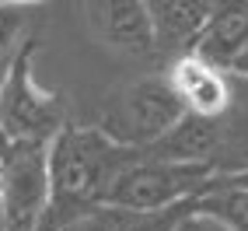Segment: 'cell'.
<instances>
[{"label": "cell", "instance_id": "6da1fadb", "mask_svg": "<svg viewBox=\"0 0 248 231\" xmlns=\"http://www.w3.org/2000/svg\"><path fill=\"white\" fill-rule=\"evenodd\" d=\"M137 154L115 147L98 126H63L49 140V179L53 203L70 210H91Z\"/></svg>", "mask_w": 248, "mask_h": 231}, {"label": "cell", "instance_id": "7a4b0ae2", "mask_svg": "<svg viewBox=\"0 0 248 231\" xmlns=\"http://www.w3.org/2000/svg\"><path fill=\"white\" fill-rule=\"evenodd\" d=\"M217 182L210 168L196 165H171L137 154L126 168L115 175V182L102 196L98 207L119 210V214H164L175 207H186Z\"/></svg>", "mask_w": 248, "mask_h": 231}, {"label": "cell", "instance_id": "3957f363", "mask_svg": "<svg viewBox=\"0 0 248 231\" xmlns=\"http://www.w3.org/2000/svg\"><path fill=\"white\" fill-rule=\"evenodd\" d=\"M182 116L186 109L175 98L168 77H140L108 95L98 130L123 151L147 154L164 133H171V126Z\"/></svg>", "mask_w": 248, "mask_h": 231}, {"label": "cell", "instance_id": "277c9868", "mask_svg": "<svg viewBox=\"0 0 248 231\" xmlns=\"http://www.w3.org/2000/svg\"><path fill=\"white\" fill-rule=\"evenodd\" d=\"M35 46L25 42L7 70L0 74V137L14 144H49L67 123H63L60 95L46 91L35 81Z\"/></svg>", "mask_w": 248, "mask_h": 231}, {"label": "cell", "instance_id": "5b68a950", "mask_svg": "<svg viewBox=\"0 0 248 231\" xmlns=\"http://www.w3.org/2000/svg\"><path fill=\"white\" fill-rule=\"evenodd\" d=\"M53 207L49 144H14L0 154V221L4 231H39Z\"/></svg>", "mask_w": 248, "mask_h": 231}, {"label": "cell", "instance_id": "8992f818", "mask_svg": "<svg viewBox=\"0 0 248 231\" xmlns=\"http://www.w3.org/2000/svg\"><path fill=\"white\" fill-rule=\"evenodd\" d=\"M168 84L175 91V98L182 102L186 116H200V119H217L231 109V81L224 70H213L210 63L196 60L192 53L178 56L171 63V70L164 74Z\"/></svg>", "mask_w": 248, "mask_h": 231}, {"label": "cell", "instance_id": "52a82bcc", "mask_svg": "<svg viewBox=\"0 0 248 231\" xmlns=\"http://www.w3.org/2000/svg\"><path fill=\"white\" fill-rule=\"evenodd\" d=\"M84 21L94 32V39H102L112 49L123 53H147L154 49V25H151V11L147 4H88L84 7Z\"/></svg>", "mask_w": 248, "mask_h": 231}, {"label": "cell", "instance_id": "ba28073f", "mask_svg": "<svg viewBox=\"0 0 248 231\" xmlns=\"http://www.w3.org/2000/svg\"><path fill=\"white\" fill-rule=\"evenodd\" d=\"M217 151H220V123L217 119H200V116H182L171 126V133H164L147 151V158L210 168V161Z\"/></svg>", "mask_w": 248, "mask_h": 231}, {"label": "cell", "instance_id": "9c48e42d", "mask_svg": "<svg viewBox=\"0 0 248 231\" xmlns=\"http://www.w3.org/2000/svg\"><path fill=\"white\" fill-rule=\"evenodd\" d=\"M245 46H248V4H227L213 7L203 35L192 46V56L210 63L213 70L231 74V63L238 60Z\"/></svg>", "mask_w": 248, "mask_h": 231}, {"label": "cell", "instance_id": "30bf717a", "mask_svg": "<svg viewBox=\"0 0 248 231\" xmlns=\"http://www.w3.org/2000/svg\"><path fill=\"white\" fill-rule=\"evenodd\" d=\"M154 25V46L164 49H189L203 35V28L213 14V4H182V0H168V4H147Z\"/></svg>", "mask_w": 248, "mask_h": 231}, {"label": "cell", "instance_id": "8fae6325", "mask_svg": "<svg viewBox=\"0 0 248 231\" xmlns=\"http://www.w3.org/2000/svg\"><path fill=\"white\" fill-rule=\"evenodd\" d=\"M192 214L213 221L220 231H248V189L227 186L217 179L200 200H192Z\"/></svg>", "mask_w": 248, "mask_h": 231}, {"label": "cell", "instance_id": "7c38bea8", "mask_svg": "<svg viewBox=\"0 0 248 231\" xmlns=\"http://www.w3.org/2000/svg\"><path fill=\"white\" fill-rule=\"evenodd\" d=\"M21 25H25V11L21 7H4L0 4V74L7 70L14 53L25 46L21 42Z\"/></svg>", "mask_w": 248, "mask_h": 231}, {"label": "cell", "instance_id": "4fadbf2b", "mask_svg": "<svg viewBox=\"0 0 248 231\" xmlns=\"http://www.w3.org/2000/svg\"><path fill=\"white\" fill-rule=\"evenodd\" d=\"M192 203L164 210V214H123V231H175L182 214H189Z\"/></svg>", "mask_w": 248, "mask_h": 231}, {"label": "cell", "instance_id": "5bb4252c", "mask_svg": "<svg viewBox=\"0 0 248 231\" xmlns=\"http://www.w3.org/2000/svg\"><path fill=\"white\" fill-rule=\"evenodd\" d=\"M74 231H123V214L108 207H91L84 214H77Z\"/></svg>", "mask_w": 248, "mask_h": 231}, {"label": "cell", "instance_id": "9a60e30c", "mask_svg": "<svg viewBox=\"0 0 248 231\" xmlns=\"http://www.w3.org/2000/svg\"><path fill=\"white\" fill-rule=\"evenodd\" d=\"M77 214H84V210H70V207H56V203H53L39 231H74V221H77Z\"/></svg>", "mask_w": 248, "mask_h": 231}, {"label": "cell", "instance_id": "2e32d148", "mask_svg": "<svg viewBox=\"0 0 248 231\" xmlns=\"http://www.w3.org/2000/svg\"><path fill=\"white\" fill-rule=\"evenodd\" d=\"M175 231H220L213 221H206V217H200V214H192V207H189V214H182V221L175 224Z\"/></svg>", "mask_w": 248, "mask_h": 231}, {"label": "cell", "instance_id": "e0dca14e", "mask_svg": "<svg viewBox=\"0 0 248 231\" xmlns=\"http://www.w3.org/2000/svg\"><path fill=\"white\" fill-rule=\"evenodd\" d=\"M231 74H238V77H245V81H248V46L238 53V60L231 63Z\"/></svg>", "mask_w": 248, "mask_h": 231}, {"label": "cell", "instance_id": "ac0fdd59", "mask_svg": "<svg viewBox=\"0 0 248 231\" xmlns=\"http://www.w3.org/2000/svg\"><path fill=\"white\" fill-rule=\"evenodd\" d=\"M227 186H238V189H248V168H241V172H231L227 179H224Z\"/></svg>", "mask_w": 248, "mask_h": 231}, {"label": "cell", "instance_id": "d6986e66", "mask_svg": "<svg viewBox=\"0 0 248 231\" xmlns=\"http://www.w3.org/2000/svg\"><path fill=\"white\" fill-rule=\"evenodd\" d=\"M0 231H4V221H0Z\"/></svg>", "mask_w": 248, "mask_h": 231}]
</instances>
